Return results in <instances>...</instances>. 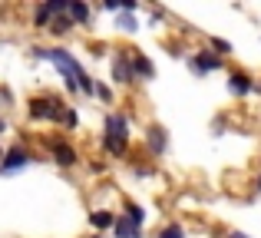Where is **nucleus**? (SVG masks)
<instances>
[{
	"label": "nucleus",
	"instance_id": "nucleus-23",
	"mask_svg": "<svg viewBox=\"0 0 261 238\" xmlns=\"http://www.w3.org/2000/svg\"><path fill=\"white\" fill-rule=\"evenodd\" d=\"M228 238H248V235H245V232H231Z\"/></svg>",
	"mask_w": 261,
	"mask_h": 238
},
{
	"label": "nucleus",
	"instance_id": "nucleus-26",
	"mask_svg": "<svg viewBox=\"0 0 261 238\" xmlns=\"http://www.w3.org/2000/svg\"><path fill=\"white\" fill-rule=\"evenodd\" d=\"M0 103H4V99H0Z\"/></svg>",
	"mask_w": 261,
	"mask_h": 238
},
{
	"label": "nucleus",
	"instance_id": "nucleus-13",
	"mask_svg": "<svg viewBox=\"0 0 261 238\" xmlns=\"http://www.w3.org/2000/svg\"><path fill=\"white\" fill-rule=\"evenodd\" d=\"M66 17H70L73 23H89V7H86V4H80V0H73L70 10H66Z\"/></svg>",
	"mask_w": 261,
	"mask_h": 238
},
{
	"label": "nucleus",
	"instance_id": "nucleus-8",
	"mask_svg": "<svg viewBox=\"0 0 261 238\" xmlns=\"http://www.w3.org/2000/svg\"><path fill=\"white\" fill-rule=\"evenodd\" d=\"M146 146H149V152H152V155H166V149H169V136H166V129L149 126V133H146Z\"/></svg>",
	"mask_w": 261,
	"mask_h": 238
},
{
	"label": "nucleus",
	"instance_id": "nucleus-21",
	"mask_svg": "<svg viewBox=\"0 0 261 238\" xmlns=\"http://www.w3.org/2000/svg\"><path fill=\"white\" fill-rule=\"evenodd\" d=\"M63 126H66V129H76V110H66V116H63Z\"/></svg>",
	"mask_w": 261,
	"mask_h": 238
},
{
	"label": "nucleus",
	"instance_id": "nucleus-20",
	"mask_svg": "<svg viewBox=\"0 0 261 238\" xmlns=\"http://www.w3.org/2000/svg\"><path fill=\"white\" fill-rule=\"evenodd\" d=\"M102 10H106V13H122V4H116V0H102Z\"/></svg>",
	"mask_w": 261,
	"mask_h": 238
},
{
	"label": "nucleus",
	"instance_id": "nucleus-4",
	"mask_svg": "<svg viewBox=\"0 0 261 238\" xmlns=\"http://www.w3.org/2000/svg\"><path fill=\"white\" fill-rule=\"evenodd\" d=\"M30 159H33V155H30V149H27L23 142H17V146H10V149L4 152V162H0V172H4V175H10V172H20V169H27V166H30Z\"/></svg>",
	"mask_w": 261,
	"mask_h": 238
},
{
	"label": "nucleus",
	"instance_id": "nucleus-2",
	"mask_svg": "<svg viewBox=\"0 0 261 238\" xmlns=\"http://www.w3.org/2000/svg\"><path fill=\"white\" fill-rule=\"evenodd\" d=\"M66 110H70V106L57 96H33L30 103H27V116L37 119V122H63Z\"/></svg>",
	"mask_w": 261,
	"mask_h": 238
},
{
	"label": "nucleus",
	"instance_id": "nucleus-7",
	"mask_svg": "<svg viewBox=\"0 0 261 238\" xmlns=\"http://www.w3.org/2000/svg\"><path fill=\"white\" fill-rule=\"evenodd\" d=\"M251 90H255V83H251L248 73H242V70L228 73V93H231V96H248Z\"/></svg>",
	"mask_w": 261,
	"mask_h": 238
},
{
	"label": "nucleus",
	"instance_id": "nucleus-3",
	"mask_svg": "<svg viewBox=\"0 0 261 238\" xmlns=\"http://www.w3.org/2000/svg\"><path fill=\"white\" fill-rule=\"evenodd\" d=\"M46 149H50L53 162H57L60 169H73V166L80 162V152L63 139V136H57V139H46Z\"/></svg>",
	"mask_w": 261,
	"mask_h": 238
},
{
	"label": "nucleus",
	"instance_id": "nucleus-16",
	"mask_svg": "<svg viewBox=\"0 0 261 238\" xmlns=\"http://www.w3.org/2000/svg\"><path fill=\"white\" fill-rule=\"evenodd\" d=\"M116 27H119L122 33H136V30H139V23H136L133 13H119V23H116Z\"/></svg>",
	"mask_w": 261,
	"mask_h": 238
},
{
	"label": "nucleus",
	"instance_id": "nucleus-6",
	"mask_svg": "<svg viewBox=\"0 0 261 238\" xmlns=\"http://www.w3.org/2000/svg\"><path fill=\"white\" fill-rule=\"evenodd\" d=\"M113 80H116V83H122V86L136 83V76H133V53L119 50L113 57Z\"/></svg>",
	"mask_w": 261,
	"mask_h": 238
},
{
	"label": "nucleus",
	"instance_id": "nucleus-1",
	"mask_svg": "<svg viewBox=\"0 0 261 238\" xmlns=\"http://www.w3.org/2000/svg\"><path fill=\"white\" fill-rule=\"evenodd\" d=\"M30 53H33L37 60H50V63L57 66L60 73H63L66 90H70V93H80V80L86 76V70L80 66V60L73 57L70 50H63V46H53V50H40V46H33Z\"/></svg>",
	"mask_w": 261,
	"mask_h": 238
},
{
	"label": "nucleus",
	"instance_id": "nucleus-11",
	"mask_svg": "<svg viewBox=\"0 0 261 238\" xmlns=\"http://www.w3.org/2000/svg\"><path fill=\"white\" fill-rule=\"evenodd\" d=\"M113 232H116V238H142V225H136L133 219H116V225H113Z\"/></svg>",
	"mask_w": 261,
	"mask_h": 238
},
{
	"label": "nucleus",
	"instance_id": "nucleus-24",
	"mask_svg": "<svg viewBox=\"0 0 261 238\" xmlns=\"http://www.w3.org/2000/svg\"><path fill=\"white\" fill-rule=\"evenodd\" d=\"M4 133H7V122H4V119H0V136H4Z\"/></svg>",
	"mask_w": 261,
	"mask_h": 238
},
{
	"label": "nucleus",
	"instance_id": "nucleus-19",
	"mask_svg": "<svg viewBox=\"0 0 261 238\" xmlns=\"http://www.w3.org/2000/svg\"><path fill=\"white\" fill-rule=\"evenodd\" d=\"M231 53V43H225V40H212V53Z\"/></svg>",
	"mask_w": 261,
	"mask_h": 238
},
{
	"label": "nucleus",
	"instance_id": "nucleus-14",
	"mask_svg": "<svg viewBox=\"0 0 261 238\" xmlns=\"http://www.w3.org/2000/svg\"><path fill=\"white\" fill-rule=\"evenodd\" d=\"M46 30H50L53 37H66V33L73 30V20H70V17H66V13H63V17H57V20H53L50 27H46Z\"/></svg>",
	"mask_w": 261,
	"mask_h": 238
},
{
	"label": "nucleus",
	"instance_id": "nucleus-9",
	"mask_svg": "<svg viewBox=\"0 0 261 238\" xmlns=\"http://www.w3.org/2000/svg\"><path fill=\"white\" fill-rule=\"evenodd\" d=\"M106 136L113 139H129V119L122 113H109L106 116Z\"/></svg>",
	"mask_w": 261,
	"mask_h": 238
},
{
	"label": "nucleus",
	"instance_id": "nucleus-10",
	"mask_svg": "<svg viewBox=\"0 0 261 238\" xmlns=\"http://www.w3.org/2000/svg\"><path fill=\"white\" fill-rule=\"evenodd\" d=\"M133 76H136V80H152V76H155L152 60L142 57V53H133Z\"/></svg>",
	"mask_w": 261,
	"mask_h": 238
},
{
	"label": "nucleus",
	"instance_id": "nucleus-22",
	"mask_svg": "<svg viewBox=\"0 0 261 238\" xmlns=\"http://www.w3.org/2000/svg\"><path fill=\"white\" fill-rule=\"evenodd\" d=\"M166 20V10H152V23H162Z\"/></svg>",
	"mask_w": 261,
	"mask_h": 238
},
{
	"label": "nucleus",
	"instance_id": "nucleus-5",
	"mask_svg": "<svg viewBox=\"0 0 261 238\" xmlns=\"http://www.w3.org/2000/svg\"><path fill=\"white\" fill-rule=\"evenodd\" d=\"M189 66L198 73V76H205V73L222 70V57L212 53V50H198V53H192V57H189Z\"/></svg>",
	"mask_w": 261,
	"mask_h": 238
},
{
	"label": "nucleus",
	"instance_id": "nucleus-25",
	"mask_svg": "<svg viewBox=\"0 0 261 238\" xmlns=\"http://www.w3.org/2000/svg\"><path fill=\"white\" fill-rule=\"evenodd\" d=\"M255 189H258V192H261V175H258V182H255Z\"/></svg>",
	"mask_w": 261,
	"mask_h": 238
},
{
	"label": "nucleus",
	"instance_id": "nucleus-12",
	"mask_svg": "<svg viewBox=\"0 0 261 238\" xmlns=\"http://www.w3.org/2000/svg\"><path fill=\"white\" fill-rule=\"evenodd\" d=\"M116 219H119V215L106 212V208H96V212L89 215V225H93V228H99V232H102V228H113V225H116Z\"/></svg>",
	"mask_w": 261,
	"mask_h": 238
},
{
	"label": "nucleus",
	"instance_id": "nucleus-17",
	"mask_svg": "<svg viewBox=\"0 0 261 238\" xmlns=\"http://www.w3.org/2000/svg\"><path fill=\"white\" fill-rule=\"evenodd\" d=\"M126 219H133L136 225H142V222H146V212H142V205H136V202H126Z\"/></svg>",
	"mask_w": 261,
	"mask_h": 238
},
{
	"label": "nucleus",
	"instance_id": "nucleus-18",
	"mask_svg": "<svg viewBox=\"0 0 261 238\" xmlns=\"http://www.w3.org/2000/svg\"><path fill=\"white\" fill-rule=\"evenodd\" d=\"M96 96H99L102 103H113V90H109V86H96Z\"/></svg>",
	"mask_w": 261,
	"mask_h": 238
},
{
	"label": "nucleus",
	"instance_id": "nucleus-15",
	"mask_svg": "<svg viewBox=\"0 0 261 238\" xmlns=\"http://www.w3.org/2000/svg\"><path fill=\"white\" fill-rule=\"evenodd\" d=\"M159 238H185V228L178 222H169V225L159 228Z\"/></svg>",
	"mask_w": 261,
	"mask_h": 238
}]
</instances>
